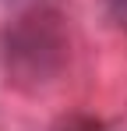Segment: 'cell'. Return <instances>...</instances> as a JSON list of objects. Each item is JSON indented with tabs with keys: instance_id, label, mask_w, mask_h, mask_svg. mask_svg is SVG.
I'll use <instances>...</instances> for the list:
<instances>
[{
	"instance_id": "obj_1",
	"label": "cell",
	"mask_w": 127,
	"mask_h": 131,
	"mask_svg": "<svg viewBox=\"0 0 127 131\" xmlns=\"http://www.w3.org/2000/svg\"><path fill=\"white\" fill-rule=\"evenodd\" d=\"M67 64V32L57 11H28L0 28V71L18 89L53 82Z\"/></svg>"
},
{
	"instance_id": "obj_2",
	"label": "cell",
	"mask_w": 127,
	"mask_h": 131,
	"mask_svg": "<svg viewBox=\"0 0 127 131\" xmlns=\"http://www.w3.org/2000/svg\"><path fill=\"white\" fill-rule=\"evenodd\" d=\"M49 131H106V124L95 121V117H88V113H67V117H60Z\"/></svg>"
}]
</instances>
